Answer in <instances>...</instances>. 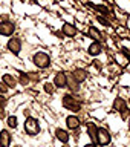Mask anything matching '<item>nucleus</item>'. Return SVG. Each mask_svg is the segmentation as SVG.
<instances>
[{"label": "nucleus", "mask_w": 130, "mask_h": 147, "mask_svg": "<svg viewBox=\"0 0 130 147\" xmlns=\"http://www.w3.org/2000/svg\"><path fill=\"white\" fill-rule=\"evenodd\" d=\"M63 147H71V146H67V144H66V142H64V146H63Z\"/></svg>", "instance_id": "nucleus-25"}, {"label": "nucleus", "mask_w": 130, "mask_h": 147, "mask_svg": "<svg viewBox=\"0 0 130 147\" xmlns=\"http://www.w3.org/2000/svg\"><path fill=\"white\" fill-rule=\"evenodd\" d=\"M72 77L75 78L78 83H83V81H86V78H87V72L84 69H75V71L72 72Z\"/></svg>", "instance_id": "nucleus-10"}, {"label": "nucleus", "mask_w": 130, "mask_h": 147, "mask_svg": "<svg viewBox=\"0 0 130 147\" xmlns=\"http://www.w3.org/2000/svg\"><path fill=\"white\" fill-rule=\"evenodd\" d=\"M34 64L37 67H40V69H46L51 64V57L46 52H37L34 55Z\"/></svg>", "instance_id": "nucleus-1"}, {"label": "nucleus", "mask_w": 130, "mask_h": 147, "mask_svg": "<svg viewBox=\"0 0 130 147\" xmlns=\"http://www.w3.org/2000/svg\"><path fill=\"white\" fill-rule=\"evenodd\" d=\"M55 87H57L55 84H51V83H46V84H44V90L48 92V94H54V92H55Z\"/></svg>", "instance_id": "nucleus-19"}, {"label": "nucleus", "mask_w": 130, "mask_h": 147, "mask_svg": "<svg viewBox=\"0 0 130 147\" xmlns=\"http://www.w3.org/2000/svg\"><path fill=\"white\" fill-rule=\"evenodd\" d=\"M66 124L69 129H72V130H75V129L80 127V119H78L77 117H73V115H71V117L66 118Z\"/></svg>", "instance_id": "nucleus-13"}, {"label": "nucleus", "mask_w": 130, "mask_h": 147, "mask_svg": "<svg viewBox=\"0 0 130 147\" xmlns=\"http://www.w3.org/2000/svg\"><path fill=\"white\" fill-rule=\"evenodd\" d=\"M14 31H15V26H14L12 22H0V34L2 35H12Z\"/></svg>", "instance_id": "nucleus-5"}, {"label": "nucleus", "mask_w": 130, "mask_h": 147, "mask_svg": "<svg viewBox=\"0 0 130 147\" xmlns=\"http://www.w3.org/2000/svg\"><path fill=\"white\" fill-rule=\"evenodd\" d=\"M89 37H92V38H94V40H96V41H98V40L101 38V34H100V32L95 29L94 26H92L90 29H89Z\"/></svg>", "instance_id": "nucleus-18"}, {"label": "nucleus", "mask_w": 130, "mask_h": 147, "mask_svg": "<svg viewBox=\"0 0 130 147\" xmlns=\"http://www.w3.org/2000/svg\"><path fill=\"white\" fill-rule=\"evenodd\" d=\"M55 136H57V140L61 141V142H67L69 138H71L69 133L66 130H63V129H57V130H55Z\"/></svg>", "instance_id": "nucleus-14"}, {"label": "nucleus", "mask_w": 130, "mask_h": 147, "mask_svg": "<svg viewBox=\"0 0 130 147\" xmlns=\"http://www.w3.org/2000/svg\"><path fill=\"white\" fill-rule=\"evenodd\" d=\"M95 142L100 146H107L110 142V133L106 129H98L96 130V141Z\"/></svg>", "instance_id": "nucleus-4"}, {"label": "nucleus", "mask_w": 130, "mask_h": 147, "mask_svg": "<svg viewBox=\"0 0 130 147\" xmlns=\"http://www.w3.org/2000/svg\"><path fill=\"white\" fill-rule=\"evenodd\" d=\"M11 146V135L8 130L0 132V147H9Z\"/></svg>", "instance_id": "nucleus-8"}, {"label": "nucleus", "mask_w": 130, "mask_h": 147, "mask_svg": "<svg viewBox=\"0 0 130 147\" xmlns=\"http://www.w3.org/2000/svg\"><path fill=\"white\" fill-rule=\"evenodd\" d=\"M63 106L66 109L72 110V112H78L80 107H81V103H80V100L73 98L72 95H64L63 96Z\"/></svg>", "instance_id": "nucleus-2"}, {"label": "nucleus", "mask_w": 130, "mask_h": 147, "mask_svg": "<svg viewBox=\"0 0 130 147\" xmlns=\"http://www.w3.org/2000/svg\"><path fill=\"white\" fill-rule=\"evenodd\" d=\"M96 130H98V127L95 126V124H87V132H89V136H90V140L92 141H96Z\"/></svg>", "instance_id": "nucleus-16"}, {"label": "nucleus", "mask_w": 130, "mask_h": 147, "mask_svg": "<svg viewBox=\"0 0 130 147\" xmlns=\"http://www.w3.org/2000/svg\"><path fill=\"white\" fill-rule=\"evenodd\" d=\"M84 147H98V146H96V144H86Z\"/></svg>", "instance_id": "nucleus-24"}, {"label": "nucleus", "mask_w": 130, "mask_h": 147, "mask_svg": "<svg viewBox=\"0 0 130 147\" xmlns=\"http://www.w3.org/2000/svg\"><path fill=\"white\" fill-rule=\"evenodd\" d=\"M20 81H22V84H28V83H29V78H28L26 75H22Z\"/></svg>", "instance_id": "nucleus-23"}, {"label": "nucleus", "mask_w": 130, "mask_h": 147, "mask_svg": "<svg viewBox=\"0 0 130 147\" xmlns=\"http://www.w3.org/2000/svg\"><path fill=\"white\" fill-rule=\"evenodd\" d=\"M54 84L57 87H66L67 84V75L64 72H58L54 78Z\"/></svg>", "instance_id": "nucleus-7"}, {"label": "nucleus", "mask_w": 130, "mask_h": 147, "mask_svg": "<svg viewBox=\"0 0 130 147\" xmlns=\"http://www.w3.org/2000/svg\"><path fill=\"white\" fill-rule=\"evenodd\" d=\"M6 103H8V100L5 98V96H3L2 94H0V109L5 107V106H6Z\"/></svg>", "instance_id": "nucleus-21"}, {"label": "nucleus", "mask_w": 130, "mask_h": 147, "mask_svg": "<svg viewBox=\"0 0 130 147\" xmlns=\"http://www.w3.org/2000/svg\"><path fill=\"white\" fill-rule=\"evenodd\" d=\"M8 126L12 127V129L17 127V118H15V117H9V118H8Z\"/></svg>", "instance_id": "nucleus-20"}, {"label": "nucleus", "mask_w": 130, "mask_h": 147, "mask_svg": "<svg viewBox=\"0 0 130 147\" xmlns=\"http://www.w3.org/2000/svg\"><path fill=\"white\" fill-rule=\"evenodd\" d=\"M61 31H63V34L66 37H75V34H77L75 26L71 25V23H64L63 28H61Z\"/></svg>", "instance_id": "nucleus-9"}, {"label": "nucleus", "mask_w": 130, "mask_h": 147, "mask_svg": "<svg viewBox=\"0 0 130 147\" xmlns=\"http://www.w3.org/2000/svg\"><path fill=\"white\" fill-rule=\"evenodd\" d=\"M8 49L11 51L12 54H18V52H20V49H22V41L18 38H15V37L9 38L8 40Z\"/></svg>", "instance_id": "nucleus-6"}, {"label": "nucleus", "mask_w": 130, "mask_h": 147, "mask_svg": "<svg viewBox=\"0 0 130 147\" xmlns=\"http://www.w3.org/2000/svg\"><path fill=\"white\" fill-rule=\"evenodd\" d=\"M25 130L28 135H31V136H34L37 135V133L40 132V126H38V123H37V119L35 118H28L26 121H25Z\"/></svg>", "instance_id": "nucleus-3"}, {"label": "nucleus", "mask_w": 130, "mask_h": 147, "mask_svg": "<svg viewBox=\"0 0 130 147\" xmlns=\"http://www.w3.org/2000/svg\"><path fill=\"white\" fill-rule=\"evenodd\" d=\"M101 51H103V46H101L98 41H94V43L89 46L87 52H89L90 55H94V57H96V55H100V54H101Z\"/></svg>", "instance_id": "nucleus-12"}, {"label": "nucleus", "mask_w": 130, "mask_h": 147, "mask_svg": "<svg viewBox=\"0 0 130 147\" xmlns=\"http://www.w3.org/2000/svg\"><path fill=\"white\" fill-rule=\"evenodd\" d=\"M8 92V86L5 84V83H2V84H0V94H6Z\"/></svg>", "instance_id": "nucleus-22"}, {"label": "nucleus", "mask_w": 130, "mask_h": 147, "mask_svg": "<svg viewBox=\"0 0 130 147\" xmlns=\"http://www.w3.org/2000/svg\"><path fill=\"white\" fill-rule=\"evenodd\" d=\"M0 117H2V110H0Z\"/></svg>", "instance_id": "nucleus-26"}, {"label": "nucleus", "mask_w": 130, "mask_h": 147, "mask_svg": "<svg viewBox=\"0 0 130 147\" xmlns=\"http://www.w3.org/2000/svg\"><path fill=\"white\" fill-rule=\"evenodd\" d=\"M113 107H115V110H118V112H124V110H127L126 109V101H124L123 98H117L115 100V104H113Z\"/></svg>", "instance_id": "nucleus-15"}, {"label": "nucleus", "mask_w": 130, "mask_h": 147, "mask_svg": "<svg viewBox=\"0 0 130 147\" xmlns=\"http://www.w3.org/2000/svg\"><path fill=\"white\" fill-rule=\"evenodd\" d=\"M66 86L69 87V90H71V92H78V90H80V83H78L72 75H67V84Z\"/></svg>", "instance_id": "nucleus-11"}, {"label": "nucleus", "mask_w": 130, "mask_h": 147, "mask_svg": "<svg viewBox=\"0 0 130 147\" xmlns=\"http://www.w3.org/2000/svg\"><path fill=\"white\" fill-rule=\"evenodd\" d=\"M3 83L8 87H14V86H15V80H14L12 75H9V74H5V75H3Z\"/></svg>", "instance_id": "nucleus-17"}]
</instances>
